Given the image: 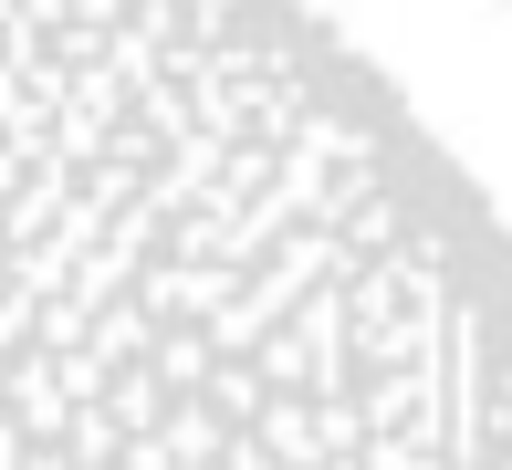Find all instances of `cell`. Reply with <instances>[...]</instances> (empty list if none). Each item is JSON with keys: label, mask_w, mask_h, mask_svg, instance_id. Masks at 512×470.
<instances>
[{"label": "cell", "mask_w": 512, "mask_h": 470, "mask_svg": "<svg viewBox=\"0 0 512 470\" xmlns=\"http://www.w3.org/2000/svg\"><path fill=\"white\" fill-rule=\"evenodd\" d=\"M0 470H512V220L314 0H0Z\"/></svg>", "instance_id": "obj_1"}]
</instances>
